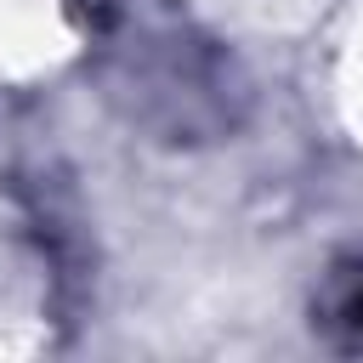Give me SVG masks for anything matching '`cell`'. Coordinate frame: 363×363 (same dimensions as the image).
<instances>
[{"label": "cell", "instance_id": "obj_1", "mask_svg": "<svg viewBox=\"0 0 363 363\" xmlns=\"http://www.w3.org/2000/svg\"><path fill=\"white\" fill-rule=\"evenodd\" d=\"M323 323H329L346 346H363V267L335 284V295H329V306H323Z\"/></svg>", "mask_w": 363, "mask_h": 363}]
</instances>
